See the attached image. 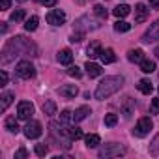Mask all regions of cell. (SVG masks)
I'll list each match as a JSON object with an SVG mask.
<instances>
[{
    "instance_id": "obj_1",
    "label": "cell",
    "mask_w": 159,
    "mask_h": 159,
    "mask_svg": "<svg viewBox=\"0 0 159 159\" xmlns=\"http://www.w3.org/2000/svg\"><path fill=\"white\" fill-rule=\"evenodd\" d=\"M21 54L38 56V47H36L30 39H26V38H23V36H15V38H11V39L4 45V49H2V64H8V62H11L15 56H21Z\"/></svg>"
},
{
    "instance_id": "obj_2",
    "label": "cell",
    "mask_w": 159,
    "mask_h": 159,
    "mask_svg": "<svg viewBox=\"0 0 159 159\" xmlns=\"http://www.w3.org/2000/svg\"><path fill=\"white\" fill-rule=\"evenodd\" d=\"M122 86H124V77H118V75H114V77H105L103 81L98 84L94 96H96V99H107V98H111L112 94H116Z\"/></svg>"
},
{
    "instance_id": "obj_3",
    "label": "cell",
    "mask_w": 159,
    "mask_h": 159,
    "mask_svg": "<svg viewBox=\"0 0 159 159\" xmlns=\"http://www.w3.org/2000/svg\"><path fill=\"white\" fill-rule=\"evenodd\" d=\"M49 127H51V135H52L56 140H60V144H62L64 148H69V146H71V140H73V139H71L67 127H64V125H60V124H54V122H52Z\"/></svg>"
},
{
    "instance_id": "obj_4",
    "label": "cell",
    "mask_w": 159,
    "mask_h": 159,
    "mask_svg": "<svg viewBox=\"0 0 159 159\" xmlns=\"http://www.w3.org/2000/svg\"><path fill=\"white\" fill-rule=\"evenodd\" d=\"M101 25H99V21H96V19H92L90 15H83V17H79L77 21H75V28L77 30H81V32H88V30H98Z\"/></svg>"
},
{
    "instance_id": "obj_5",
    "label": "cell",
    "mask_w": 159,
    "mask_h": 159,
    "mask_svg": "<svg viewBox=\"0 0 159 159\" xmlns=\"http://www.w3.org/2000/svg\"><path fill=\"white\" fill-rule=\"evenodd\" d=\"M125 153V148L122 146V144H105L103 148H99V152H98V155L99 157H120V155H124Z\"/></svg>"
},
{
    "instance_id": "obj_6",
    "label": "cell",
    "mask_w": 159,
    "mask_h": 159,
    "mask_svg": "<svg viewBox=\"0 0 159 159\" xmlns=\"http://www.w3.org/2000/svg\"><path fill=\"white\" fill-rule=\"evenodd\" d=\"M15 71H17V75H19L21 79H32V77L36 75V67H34L28 60H21V62L17 64Z\"/></svg>"
},
{
    "instance_id": "obj_7",
    "label": "cell",
    "mask_w": 159,
    "mask_h": 159,
    "mask_svg": "<svg viewBox=\"0 0 159 159\" xmlns=\"http://www.w3.org/2000/svg\"><path fill=\"white\" fill-rule=\"evenodd\" d=\"M152 127H153L152 120H150L148 116H142V118L137 122V125H135V129H133V135H135V137H146Z\"/></svg>"
},
{
    "instance_id": "obj_8",
    "label": "cell",
    "mask_w": 159,
    "mask_h": 159,
    "mask_svg": "<svg viewBox=\"0 0 159 159\" xmlns=\"http://www.w3.org/2000/svg\"><path fill=\"white\" fill-rule=\"evenodd\" d=\"M23 133H25V137H26V139H38V137H41L43 127H41V124H39V122H36V120H28V124L25 125Z\"/></svg>"
},
{
    "instance_id": "obj_9",
    "label": "cell",
    "mask_w": 159,
    "mask_h": 159,
    "mask_svg": "<svg viewBox=\"0 0 159 159\" xmlns=\"http://www.w3.org/2000/svg\"><path fill=\"white\" fill-rule=\"evenodd\" d=\"M34 114V105L30 101H21L17 105V118L19 120H30Z\"/></svg>"
},
{
    "instance_id": "obj_10",
    "label": "cell",
    "mask_w": 159,
    "mask_h": 159,
    "mask_svg": "<svg viewBox=\"0 0 159 159\" xmlns=\"http://www.w3.org/2000/svg\"><path fill=\"white\" fill-rule=\"evenodd\" d=\"M159 39V19L153 23V25H150V28L144 32V36H142V43H153V41H157Z\"/></svg>"
},
{
    "instance_id": "obj_11",
    "label": "cell",
    "mask_w": 159,
    "mask_h": 159,
    "mask_svg": "<svg viewBox=\"0 0 159 159\" xmlns=\"http://www.w3.org/2000/svg\"><path fill=\"white\" fill-rule=\"evenodd\" d=\"M47 23L52 26H62L66 23V13L62 10H51L47 13Z\"/></svg>"
},
{
    "instance_id": "obj_12",
    "label": "cell",
    "mask_w": 159,
    "mask_h": 159,
    "mask_svg": "<svg viewBox=\"0 0 159 159\" xmlns=\"http://www.w3.org/2000/svg\"><path fill=\"white\" fill-rule=\"evenodd\" d=\"M58 94H60L62 98L73 99V98H77L79 88H77V84H64V86H60V88H58Z\"/></svg>"
},
{
    "instance_id": "obj_13",
    "label": "cell",
    "mask_w": 159,
    "mask_h": 159,
    "mask_svg": "<svg viewBox=\"0 0 159 159\" xmlns=\"http://www.w3.org/2000/svg\"><path fill=\"white\" fill-rule=\"evenodd\" d=\"M148 13H150V10H148L142 2H139V4L135 6V23H144V21L148 19Z\"/></svg>"
},
{
    "instance_id": "obj_14",
    "label": "cell",
    "mask_w": 159,
    "mask_h": 159,
    "mask_svg": "<svg viewBox=\"0 0 159 159\" xmlns=\"http://www.w3.org/2000/svg\"><path fill=\"white\" fill-rule=\"evenodd\" d=\"M120 107H122V114L125 118H131V114L135 112V101L131 98H124V101H122Z\"/></svg>"
},
{
    "instance_id": "obj_15",
    "label": "cell",
    "mask_w": 159,
    "mask_h": 159,
    "mask_svg": "<svg viewBox=\"0 0 159 159\" xmlns=\"http://www.w3.org/2000/svg\"><path fill=\"white\" fill-rule=\"evenodd\" d=\"M84 69H86V73L90 75V79H94V77H99V75L103 73L101 66H99V64H94V62H86Z\"/></svg>"
},
{
    "instance_id": "obj_16",
    "label": "cell",
    "mask_w": 159,
    "mask_h": 159,
    "mask_svg": "<svg viewBox=\"0 0 159 159\" xmlns=\"http://www.w3.org/2000/svg\"><path fill=\"white\" fill-rule=\"evenodd\" d=\"M90 112H92L90 107H79V109H75V112H73V122H83Z\"/></svg>"
},
{
    "instance_id": "obj_17",
    "label": "cell",
    "mask_w": 159,
    "mask_h": 159,
    "mask_svg": "<svg viewBox=\"0 0 159 159\" xmlns=\"http://www.w3.org/2000/svg\"><path fill=\"white\" fill-rule=\"evenodd\" d=\"M101 43L99 41H92L90 45H88V49H86V54L90 56V58H98L99 54H101Z\"/></svg>"
},
{
    "instance_id": "obj_18",
    "label": "cell",
    "mask_w": 159,
    "mask_h": 159,
    "mask_svg": "<svg viewBox=\"0 0 159 159\" xmlns=\"http://www.w3.org/2000/svg\"><path fill=\"white\" fill-rule=\"evenodd\" d=\"M127 58H129V62L140 64V62L144 60V51H142V49H131V51L127 52Z\"/></svg>"
},
{
    "instance_id": "obj_19",
    "label": "cell",
    "mask_w": 159,
    "mask_h": 159,
    "mask_svg": "<svg viewBox=\"0 0 159 159\" xmlns=\"http://www.w3.org/2000/svg\"><path fill=\"white\" fill-rule=\"evenodd\" d=\"M58 62L60 64H66V66H69L71 64V60H73V52H71V49H62L60 52H58Z\"/></svg>"
},
{
    "instance_id": "obj_20",
    "label": "cell",
    "mask_w": 159,
    "mask_h": 159,
    "mask_svg": "<svg viewBox=\"0 0 159 159\" xmlns=\"http://www.w3.org/2000/svg\"><path fill=\"white\" fill-rule=\"evenodd\" d=\"M99 58H101L103 64H112V62H116V54H114L112 49H103L101 54H99Z\"/></svg>"
},
{
    "instance_id": "obj_21",
    "label": "cell",
    "mask_w": 159,
    "mask_h": 159,
    "mask_svg": "<svg viewBox=\"0 0 159 159\" xmlns=\"http://www.w3.org/2000/svg\"><path fill=\"white\" fill-rule=\"evenodd\" d=\"M11 103H13V94H11V92H4V94H2V101H0V111L6 112Z\"/></svg>"
},
{
    "instance_id": "obj_22",
    "label": "cell",
    "mask_w": 159,
    "mask_h": 159,
    "mask_svg": "<svg viewBox=\"0 0 159 159\" xmlns=\"http://www.w3.org/2000/svg\"><path fill=\"white\" fill-rule=\"evenodd\" d=\"M137 88H139V92H142V94H146V96H150L152 90H153V86H152V83L148 81V79H142V81H139Z\"/></svg>"
},
{
    "instance_id": "obj_23",
    "label": "cell",
    "mask_w": 159,
    "mask_h": 159,
    "mask_svg": "<svg viewBox=\"0 0 159 159\" xmlns=\"http://www.w3.org/2000/svg\"><path fill=\"white\" fill-rule=\"evenodd\" d=\"M41 109H43V114H47V116H54L56 114V103L52 99H47Z\"/></svg>"
},
{
    "instance_id": "obj_24",
    "label": "cell",
    "mask_w": 159,
    "mask_h": 159,
    "mask_svg": "<svg viewBox=\"0 0 159 159\" xmlns=\"http://www.w3.org/2000/svg\"><path fill=\"white\" fill-rule=\"evenodd\" d=\"M84 142H86L88 148H98V146L101 144V139H99V135L92 133V135H86V137H84Z\"/></svg>"
},
{
    "instance_id": "obj_25",
    "label": "cell",
    "mask_w": 159,
    "mask_h": 159,
    "mask_svg": "<svg viewBox=\"0 0 159 159\" xmlns=\"http://www.w3.org/2000/svg\"><path fill=\"white\" fill-rule=\"evenodd\" d=\"M6 129L10 131V133H19V124H17V120H15V116H8L6 118Z\"/></svg>"
},
{
    "instance_id": "obj_26",
    "label": "cell",
    "mask_w": 159,
    "mask_h": 159,
    "mask_svg": "<svg viewBox=\"0 0 159 159\" xmlns=\"http://www.w3.org/2000/svg\"><path fill=\"white\" fill-rule=\"evenodd\" d=\"M129 11H131V8H129L127 4H118V6L112 10V13H114L116 17H125V15H129Z\"/></svg>"
},
{
    "instance_id": "obj_27",
    "label": "cell",
    "mask_w": 159,
    "mask_h": 159,
    "mask_svg": "<svg viewBox=\"0 0 159 159\" xmlns=\"http://www.w3.org/2000/svg\"><path fill=\"white\" fill-rule=\"evenodd\" d=\"M140 71H142V73H153V71H155V62L144 58V60L140 62Z\"/></svg>"
},
{
    "instance_id": "obj_28",
    "label": "cell",
    "mask_w": 159,
    "mask_h": 159,
    "mask_svg": "<svg viewBox=\"0 0 159 159\" xmlns=\"http://www.w3.org/2000/svg\"><path fill=\"white\" fill-rule=\"evenodd\" d=\"M38 23H39V19H38L36 15H32L30 19H26V23H25V30H26V32H34V30L38 28Z\"/></svg>"
},
{
    "instance_id": "obj_29",
    "label": "cell",
    "mask_w": 159,
    "mask_h": 159,
    "mask_svg": "<svg viewBox=\"0 0 159 159\" xmlns=\"http://www.w3.org/2000/svg\"><path fill=\"white\" fill-rule=\"evenodd\" d=\"M114 30H116V32H129V30H131V25L125 23V21H116V23H114Z\"/></svg>"
},
{
    "instance_id": "obj_30",
    "label": "cell",
    "mask_w": 159,
    "mask_h": 159,
    "mask_svg": "<svg viewBox=\"0 0 159 159\" xmlns=\"http://www.w3.org/2000/svg\"><path fill=\"white\" fill-rule=\"evenodd\" d=\"M25 10H15V11H11V15H10V19L13 21V23H21L23 19H25Z\"/></svg>"
},
{
    "instance_id": "obj_31",
    "label": "cell",
    "mask_w": 159,
    "mask_h": 159,
    "mask_svg": "<svg viewBox=\"0 0 159 159\" xmlns=\"http://www.w3.org/2000/svg\"><path fill=\"white\" fill-rule=\"evenodd\" d=\"M116 124H118V116H116V114H112V112L105 114V125H107V127H114Z\"/></svg>"
},
{
    "instance_id": "obj_32",
    "label": "cell",
    "mask_w": 159,
    "mask_h": 159,
    "mask_svg": "<svg viewBox=\"0 0 159 159\" xmlns=\"http://www.w3.org/2000/svg\"><path fill=\"white\" fill-rule=\"evenodd\" d=\"M36 155H39V157H45L47 153H49V146L47 144H36Z\"/></svg>"
},
{
    "instance_id": "obj_33",
    "label": "cell",
    "mask_w": 159,
    "mask_h": 159,
    "mask_svg": "<svg viewBox=\"0 0 159 159\" xmlns=\"http://www.w3.org/2000/svg\"><path fill=\"white\" fill-rule=\"evenodd\" d=\"M157 152H159V133L153 137L152 146H150V153H152V155H157Z\"/></svg>"
},
{
    "instance_id": "obj_34",
    "label": "cell",
    "mask_w": 159,
    "mask_h": 159,
    "mask_svg": "<svg viewBox=\"0 0 159 159\" xmlns=\"http://www.w3.org/2000/svg\"><path fill=\"white\" fill-rule=\"evenodd\" d=\"M69 135H71L73 140H79V139H83V137H84L83 131H81V127H71V129H69Z\"/></svg>"
},
{
    "instance_id": "obj_35",
    "label": "cell",
    "mask_w": 159,
    "mask_h": 159,
    "mask_svg": "<svg viewBox=\"0 0 159 159\" xmlns=\"http://www.w3.org/2000/svg\"><path fill=\"white\" fill-rule=\"evenodd\" d=\"M94 13H96L99 19H107V15H109V13H107V10H105L103 6H99V4H98V6H94Z\"/></svg>"
},
{
    "instance_id": "obj_36",
    "label": "cell",
    "mask_w": 159,
    "mask_h": 159,
    "mask_svg": "<svg viewBox=\"0 0 159 159\" xmlns=\"http://www.w3.org/2000/svg\"><path fill=\"white\" fill-rule=\"evenodd\" d=\"M69 120H73V112H71V111H67V109H66V111H62V112H60V122H62V124H67Z\"/></svg>"
},
{
    "instance_id": "obj_37",
    "label": "cell",
    "mask_w": 159,
    "mask_h": 159,
    "mask_svg": "<svg viewBox=\"0 0 159 159\" xmlns=\"http://www.w3.org/2000/svg\"><path fill=\"white\" fill-rule=\"evenodd\" d=\"M67 75H69V77H75V79H81V77H83V71L79 69L77 66H71V67L67 69Z\"/></svg>"
},
{
    "instance_id": "obj_38",
    "label": "cell",
    "mask_w": 159,
    "mask_h": 159,
    "mask_svg": "<svg viewBox=\"0 0 159 159\" xmlns=\"http://www.w3.org/2000/svg\"><path fill=\"white\" fill-rule=\"evenodd\" d=\"M150 109H152V114H157V112H159V98H153V99H152Z\"/></svg>"
},
{
    "instance_id": "obj_39",
    "label": "cell",
    "mask_w": 159,
    "mask_h": 159,
    "mask_svg": "<svg viewBox=\"0 0 159 159\" xmlns=\"http://www.w3.org/2000/svg\"><path fill=\"white\" fill-rule=\"evenodd\" d=\"M83 38H84V32L79 30V32H75V34L71 36V41H73V43H79V41H83Z\"/></svg>"
},
{
    "instance_id": "obj_40",
    "label": "cell",
    "mask_w": 159,
    "mask_h": 159,
    "mask_svg": "<svg viewBox=\"0 0 159 159\" xmlns=\"http://www.w3.org/2000/svg\"><path fill=\"white\" fill-rule=\"evenodd\" d=\"M26 157H28L26 148H19V150H17V153H15V159H26Z\"/></svg>"
},
{
    "instance_id": "obj_41",
    "label": "cell",
    "mask_w": 159,
    "mask_h": 159,
    "mask_svg": "<svg viewBox=\"0 0 159 159\" xmlns=\"http://www.w3.org/2000/svg\"><path fill=\"white\" fill-rule=\"evenodd\" d=\"M0 6H2V11L10 10V6H11V0H0Z\"/></svg>"
},
{
    "instance_id": "obj_42",
    "label": "cell",
    "mask_w": 159,
    "mask_h": 159,
    "mask_svg": "<svg viewBox=\"0 0 159 159\" xmlns=\"http://www.w3.org/2000/svg\"><path fill=\"white\" fill-rule=\"evenodd\" d=\"M56 2H58V0H41V4H43V6H47V8H52Z\"/></svg>"
},
{
    "instance_id": "obj_43",
    "label": "cell",
    "mask_w": 159,
    "mask_h": 159,
    "mask_svg": "<svg viewBox=\"0 0 159 159\" xmlns=\"http://www.w3.org/2000/svg\"><path fill=\"white\" fill-rule=\"evenodd\" d=\"M0 79H2V86H6V83H8V73L6 71H0Z\"/></svg>"
},
{
    "instance_id": "obj_44",
    "label": "cell",
    "mask_w": 159,
    "mask_h": 159,
    "mask_svg": "<svg viewBox=\"0 0 159 159\" xmlns=\"http://www.w3.org/2000/svg\"><path fill=\"white\" fill-rule=\"evenodd\" d=\"M150 6L153 10H159V0H150Z\"/></svg>"
},
{
    "instance_id": "obj_45",
    "label": "cell",
    "mask_w": 159,
    "mask_h": 159,
    "mask_svg": "<svg viewBox=\"0 0 159 159\" xmlns=\"http://www.w3.org/2000/svg\"><path fill=\"white\" fill-rule=\"evenodd\" d=\"M153 54H155V56H157V58H159V47H157V49H155V52H153Z\"/></svg>"
},
{
    "instance_id": "obj_46",
    "label": "cell",
    "mask_w": 159,
    "mask_h": 159,
    "mask_svg": "<svg viewBox=\"0 0 159 159\" xmlns=\"http://www.w3.org/2000/svg\"><path fill=\"white\" fill-rule=\"evenodd\" d=\"M17 2H25V0H17Z\"/></svg>"
},
{
    "instance_id": "obj_47",
    "label": "cell",
    "mask_w": 159,
    "mask_h": 159,
    "mask_svg": "<svg viewBox=\"0 0 159 159\" xmlns=\"http://www.w3.org/2000/svg\"><path fill=\"white\" fill-rule=\"evenodd\" d=\"M36 2H39V4H41V0H36Z\"/></svg>"
}]
</instances>
